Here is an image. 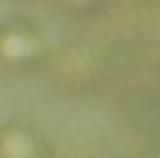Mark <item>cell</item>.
<instances>
[]
</instances>
